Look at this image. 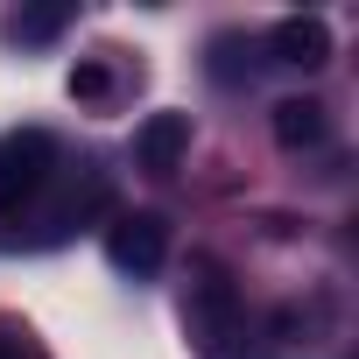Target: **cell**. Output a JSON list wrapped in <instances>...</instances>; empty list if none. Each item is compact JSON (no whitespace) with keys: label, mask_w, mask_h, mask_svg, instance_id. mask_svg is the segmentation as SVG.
Listing matches in <instances>:
<instances>
[{"label":"cell","mask_w":359,"mask_h":359,"mask_svg":"<svg viewBox=\"0 0 359 359\" xmlns=\"http://www.w3.org/2000/svg\"><path fill=\"white\" fill-rule=\"evenodd\" d=\"M71 92H78V99H106V71H99V64L71 71Z\"/></svg>","instance_id":"obj_8"},{"label":"cell","mask_w":359,"mask_h":359,"mask_svg":"<svg viewBox=\"0 0 359 359\" xmlns=\"http://www.w3.org/2000/svg\"><path fill=\"white\" fill-rule=\"evenodd\" d=\"M268 50H275V64H296V71H317V64H331V29H324L317 15H289V22H275Z\"/></svg>","instance_id":"obj_4"},{"label":"cell","mask_w":359,"mask_h":359,"mask_svg":"<svg viewBox=\"0 0 359 359\" xmlns=\"http://www.w3.org/2000/svg\"><path fill=\"white\" fill-rule=\"evenodd\" d=\"M324 127H331V120H324L317 99H282V106H275V141H282V148H317Z\"/></svg>","instance_id":"obj_6"},{"label":"cell","mask_w":359,"mask_h":359,"mask_svg":"<svg viewBox=\"0 0 359 359\" xmlns=\"http://www.w3.org/2000/svg\"><path fill=\"white\" fill-rule=\"evenodd\" d=\"M0 359H29V352H22V338H0Z\"/></svg>","instance_id":"obj_9"},{"label":"cell","mask_w":359,"mask_h":359,"mask_svg":"<svg viewBox=\"0 0 359 359\" xmlns=\"http://www.w3.org/2000/svg\"><path fill=\"white\" fill-rule=\"evenodd\" d=\"M191 148V113H148L134 134V162L141 169H176Z\"/></svg>","instance_id":"obj_5"},{"label":"cell","mask_w":359,"mask_h":359,"mask_svg":"<svg viewBox=\"0 0 359 359\" xmlns=\"http://www.w3.org/2000/svg\"><path fill=\"white\" fill-rule=\"evenodd\" d=\"M184 331L198 352H226V338H240V289L219 261H198V282L184 289Z\"/></svg>","instance_id":"obj_2"},{"label":"cell","mask_w":359,"mask_h":359,"mask_svg":"<svg viewBox=\"0 0 359 359\" xmlns=\"http://www.w3.org/2000/svg\"><path fill=\"white\" fill-rule=\"evenodd\" d=\"M57 176V141L43 127H15L0 134V219H22Z\"/></svg>","instance_id":"obj_1"},{"label":"cell","mask_w":359,"mask_h":359,"mask_svg":"<svg viewBox=\"0 0 359 359\" xmlns=\"http://www.w3.org/2000/svg\"><path fill=\"white\" fill-rule=\"evenodd\" d=\"M64 22H71V8H22V15H15V36H22V43H50Z\"/></svg>","instance_id":"obj_7"},{"label":"cell","mask_w":359,"mask_h":359,"mask_svg":"<svg viewBox=\"0 0 359 359\" xmlns=\"http://www.w3.org/2000/svg\"><path fill=\"white\" fill-rule=\"evenodd\" d=\"M106 261H113L120 275H134V282H155V275H162V261H169V226H162L155 212L120 219V226L106 233Z\"/></svg>","instance_id":"obj_3"}]
</instances>
